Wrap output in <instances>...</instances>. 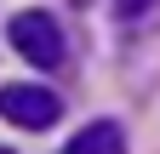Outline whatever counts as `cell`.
Segmentation results:
<instances>
[{"label":"cell","instance_id":"1","mask_svg":"<svg viewBox=\"0 0 160 154\" xmlns=\"http://www.w3.org/2000/svg\"><path fill=\"white\" fill-rule=\"evenodd\" d=\"M6 40L17 46V57H29L34 69H57L63 63V29H57L52 12H17Z\"/></svg>","mask_w":160,"mask_h":154},{"label":"cell","instance_id":"2","mask_svg":"<svg viewBox=\"0 0 160 154\" xmlns=\"http://www.w3.org/2000/svg\"><path fill=\"white\" fill-rule=\"evenodd\" d=\"M0 114H6L12 126H29V131H46V126H57V114H63V103H57V91H46V86H6L0 91Z\"/></svg>","mask_w":160,"mask_h":154},{"label":"cell","instance_id":"3","mask_svg":"<svg viewBox=\"0 0 160 154\" xmlns=\"http://www.w3.org/2000/svg\"><path fill=\"white\" fill-rule=\"evenodd\" d=\"M69 154H126V131H120L114 120H92V126L69 143Z\"/></svg>","mask_w":160,"mask_h":154},{"label":"cell","instance_id":"4","mask_svg":"<svg viewBox=\"0 0 160 154\" xmlns=\"http://www.w3.org/2000/svg\"><path fill=\"white\" fill-rule=\"evenodd\" d=\"M154 6V0H120V12H126V17H137V12H149Z\"/></svg>","mask_w":160,"mask_h":154},{"label":"cell","instance_id":"5","mask_svg":"<svg viewBox=\"0 0 160 154\" xmlns=\"http://www.w3.org/2000/svg\"><path fill=\"white\" fill-rule=\"evenodd\" d=\"M0 154H12V148H0Z\"/></svg>","mask_w":160,"mask_h":154}]
</instances>
